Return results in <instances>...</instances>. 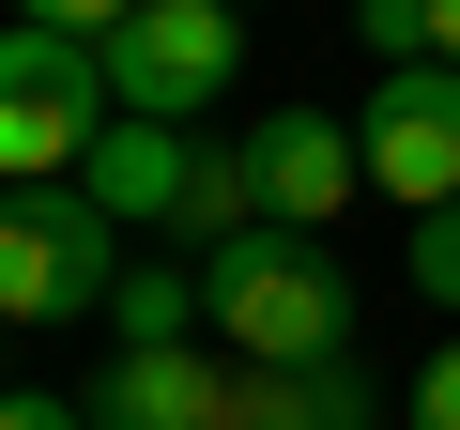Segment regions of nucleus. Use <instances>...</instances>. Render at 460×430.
Listing matches in <instances>:
<instances>
[{
	"mask_svg": "<svg viewBox=\"0 0 460 430\" xmlns=\"http://www.w3.org/2000/svg\"><path fill=\"white\" fill-rule=\"evenodd\" d=\"M108 123H123L108 108V47L0 16V200H16V184H77Z\"/></svg>",
	"mask_w": 460,
	"mask_h": 430,
	"instance_id": "f03ea898",
	"label": "nucleus"
},
{
	"mask_svg": "<svg viewBox=\"0 0 460 430\" xmlns=\"http://www.w3.org/2000/svg\"><path fill=\"white\" fill-rule=\"evenodd\" d=\"M16 16H31V31H77V47H108V31L138 16V0H16Z\"/></svg>",
	"mask_w": 460,
	"mask_h": 430,
	"instance_id": "ddd939ff",
	"label": "nucleus"
},
{
	"mask_svg": "<svg viewBox=\"0 0 460 430\" xmlns=\"http://www.w3.org/2000/svg\"><path fill=\"white\" fill-rule=\"evenodd\" d=\"M246 184H261V231H338L368 200V154L338 108H261L246 123Z\"/></svg>",
	"mask_w": 460,
	"mask_h": 430,
	"instance_id": "423d86ee",
	"label": "nucleus"
},
{
	"mask_svg": "<svg viewBox=\"0 0 460 430\" xmlns=\"http://www.w3.org/2000/svg\"><path fill=\"white\" fill-rule=\"evenodd\" d=\"M77 200L108 215V231H184V200H199V139H184V123H108L93 169H77Z\"/></svg>",
	"mask_w": 460,
	"mask_h": 430,
	"instance_id": "6e6552de",
	"label": "nucleus"
},
{
	"mask_svg": "<svg viewBox=\"0 0 460 430\" xmlns=\"http://www.w3.org/2000/svg\"><path fill=\"white\" fill-rule=\"evenodd\" d=\"M215 430H368V369H246Z\"/></svg>",
	"mask_w": 460,
	"mask_h": 430,
	"instance_id": "1a4fd4ad",
	"label": "nucleus"
},
{
	"mask_svg": "<svg viewBox=\"0 0 460 430\" xmlns=\"http://www.w3.org/2000/svg\"><path fill=\"white\" fill-rule=\"evenodd\" d=\"M414 430H460V338H445V354L414 369Z\"/></svg>",
	"mask_w": 460,
	"mask_h": 430,
	"instance_id": "4468645a",
	"label": "nucleus"
},
{
	"mask_svg": "<svg viewBox=\"0 0 460 430\" xmlns=\"http://www.w3.org/2000/svg\"><path fill=\"white\" fill-rule=\"evenodd\" d=\"M199 308L230 369H353V277L323 231H230L199 262Z\"/></svg>",
	"mask_w": 460,
	"mask_h": 430,
	"instance_id": "f257e3e1",
	"label": "nucleus"
},
{
	"mask_svg": "<svg viewBox=\"0 0 460 430\" xmlns=\"http://www.w3.org/2000/svg\"><path fill=\"white\" fill-rule=\"evenodd\" d=\"M353 47L368 62H429V0H353Z\"/></svg>",
	"mask_w": 460,
	"mask_h": 430,
	"instance_id": "9b49d317",
	"label": "nucleus"
},
{
	"mask_svg": "<svg viewBox=\"0 0 460 430\" xmlns=\"http://www.w3.org/2000/svg\"><path fill=\"white\" fill-rule=\"evenodd\" d=\"M353 154H368V184H384L399 215H445V200H460V62H384Z\"/></svg>",
	"mask_w": 460,
	"mask_h": 430,
	"instance_id": "39448f33",
	"label": "nucleus"
},
{
	"mask_svg": "<svg viewBox=\"0 0 460 430\" xmlns=\"http://www.w3.org/2000/svg\"><path fill=\"white\" fill-rule=\"evenodd\" d=\"M0 399H16V384H0Z\"/></svg>",
	"mask_w": 460,
	"mask_h": 430,
	"instance_id": "f3484780",
	"label": "nucleus"
},
{
	"mask_svg": "<svg viewBox=\"0 0 460 430\" xmlns=\"http://www.w3.org/2000/svg\"><path fill=\"white\" fill-rule=\"evenodd\" d=\"M108 323H123V338H215V308H199V277H169V262H123V292H108Z\"/></svg>",
	"mask_w": 460,
	"mask_h": 430,
	"instance_id": "9d476101",
	"label": "nucleus"
},
{
	"mask_svg": "<svg viewBox=\"0 0 460 430\" xmlns=\"http://www.w3.org/2000/svg\"><path fill=\"white\" fill-rule=\"evenodd\" d=\"M0 430H93V399H47V384H16V399H0Z\"/></svg>",
	"mask_w": 460,
	"mask_h": 430,
	"instance_id": "2eb2a0df",
	"label": "nucleus"
},
{
	"mask_svg": "<svg viewBox=\"0 0 460 430\" xmlns=\"http://www.w3.org/2000/svg\"><path fill=\"white\" fill-rule=\"evenodd\" d=\"M123 292V231L77 184H16L0 200V323H77Z\"/></svg>",
	"mask_w": 460,
	"mask_h": 430,
	"instance_id": "20e7f679",
	"label": "nucleus"
},
{
	"mask_svg": "<svg viewBox=\"0 0 460 430\" xmlns=\"http://www.w3.org/2000/svg\"><path fill=\"white\" fill-rule=\"evenodd\" d=\"M429 62H460V0H429Z\"/></svg>",
	"mask_w": 460,
	"mask_h": 430,
	"instance_id": "dca6fc26",
	"label": "nucleus"
},
{
	"mask_svg": "<svg viewBox=\"0 0 460 430\" xmlns=\"http://www.w3.org/2000/svg\"><path fill=\"white\" fill-rule=\"evenodd\" d=\"M246 77V0H138L108 31V108L123 123H199Z\"/></svg>",
	"mask_w": 460,
	"mask_h": 430,
	"instance_id": "7ed1b4c3",
	"label": "nucleus"
},
{
	"mask_svg": "<svg viewBox=\"0 0 460 430\" xmlns=\"http://www.w3.org/2000/svg\"><path fill=\"white\" fill-rule=\"evenodd\" d=\"M414 292H429V308H460V200H445V215H414Z\"/></svg>",
	"mask_w": 460,
	"mask_h": 430,
	"instance_id": "f8f14e48",
	"label": "nucleus"
},
{
	"mask_svg": "<svg viewBox=\"0 0 460 430\" xmlns=\"http://www.w3.org/2000/svg\"><path fill=\"white\" fill-rule=\"evenodd\" d=\"M230 369L215 338H108V369H93V430H215L230 415Z\"/></svg>",
	"mask_w": 460,
	"mask_h": 430,
	"instance_id": "0eeeda50",
	"label": "nucleus"
}]
</instances>
